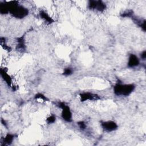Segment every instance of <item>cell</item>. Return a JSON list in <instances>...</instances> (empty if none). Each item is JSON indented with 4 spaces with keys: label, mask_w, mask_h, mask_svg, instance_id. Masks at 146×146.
I'll list each match as a JSON object with an SVG mask.
<instances>
[{
    "label": "cell",
    "mask_w": 146,
    "mask_h": 146,
    "mask_svg": "<svg viewBox=\"0 0 146 146\" xmlns=\"http://www.w3.org/2000/svg\"><path fill=\"white\" fill-rule=\"evenodd\" d=\"M9 14L17 19H22L29 14V10L22 5H19L17 1L7 2Z\"/></svg>",
    "instance_id": "cell-1"
},
{
    "label": "cell",
    "mask_w": 146,
    "mask_h": 146,
    "mask_svg": "<svg viewBox=\"0 0 146 146\" xmlns=\"http://www.w3.org/2000/svg\"><path fill=\"white\" fill-rule=\"evenodd\" d=\"M135 86L132 84H123L121 82L117 83L113 86V92L116 96H128L134 91Z\"/></svg>",
    "instance_id": "cell-2"
},
{
    "label": "cell",
    "mask_w": 146,
    "mask_h": 146,
    "mask_svg": "<svg viewBox=\"0 0 146 146\" xmlns=\"http://www.w3.org/2000/svg\"><path fill=\"white\" fill-rule=\"evenodd\" d=\"M55 104L57 107L62 109V118L66 122H71L72 121V115L70 107L63 102H58L55 103Z\"/></svg>",
    "instance_id": "cell-3"
},
{
    "label": "cell",
    "mask_w": 146,
    "mask_h": 146,
    "mask_svg": "<svg viewBox=\"0 0 146 146\" xmlns=\"http://www.w3.org/2000/svg\"><path fill=\"white\" fill-rule=\"evenodd\" d=\"M88 7L90 10L103 12L106 9V5L102 1H89Z\"/></svg>",
    "instance_id": "cell-4"
},
{
    "label": "cell",
    "mask_w": 146,
    "mask_h": 146,
    "mask_svg": "<svg viewBox=\"0 0 146 146\" xmlns=\"http://www.w3.org/2000/svg\"><path fill=\"white\" fill-rule=\"evenodd\" d=\"M101 127L103 129L107 132H113L118 128V125L116 122L112 120L102 121L100 122Z\"/></svg>",
    "instance_id": "cell-5"
},
{
    "label": "cell",
    "mask_w": 146,
    "mask_h": 146,
    "mask_svg": "<svg viewBox=\"0 0 146 146\" xmlns=\"http://www.w3.org/2000/svg\"><path fill=\"white\" fill-rule=\"evenodd\" d=\"M81 102H86L87 100H96L100 99V97L96 94L90 92H82L79 94Z\"/></svg>",
    "instance_id": "cell-6"
},
{
    "label": "cell",
    "mask_w": 146,
    "mask_h": 146,
    "mask_svg": "<svg viewBox=\"0 0 146 146\" xmlns=\"http://www.w3.org/2000/svg\"><path fill=\"white\" fill-rule=\"evenodd\" d=\"M140 64V60L139 58L133 54H131L129 55L127 66L129 68H133L138 66Z\"/></svg>",
    "instance_id": "cell-7"
},
{
    "label": "cell",
    "mask_w": 146,
    "mask_h": 146,
    "mask_svg": "<svg viewBox=\"0 0 146 146\" xmlns=\"http://www.w3.org/2000/svg\"><path fill=\"white\" fill-rule=\"evenodd\" d=\"M1 77L3 79V80L5 82V83L9 86L10 87L12 84V78L7 74V72H6V71L5 69H3V68L1 69Z\"/></svg>",
    "instance_id": "cell-8"
},
{
    "label": "cell",
    "mask_w": 146,
    "mask_h": 146,
    "mask_svg": "<svg viewBox=\"0 0 146 146\" xmlns=\"http://www.w3.org/2000/svg\"><path fill=\"white\" fill-rule=\"evenodd\" d=\"M39 15L40 18L44 20L48 24H51L54 22V20L48 15V14H47L45 11L43 10L39 11Z\"/></svg>",
    "instance_id": "cell-9"
},
{
    "label": "cell",
    "mask_w": 146,
    "mask_h": 146,
    "mask_svg": "<svg viewBox=\"0 0 146 146\" xmlns=\"http://www.w3.org/2000/svg\"><path fill=\"white\" fill-rule=\"evenodd\" d=\"M17 49L19 51H25L26 50V44L25 41L24 39V36H21L18 38L17 39Z\"/></svg>",
    "instance_id": "cell-10"
},
{
    "label": "cell",
    "mask_w": 146,
    "mask_h": 146,
    "mask_svg": "<svg viewBox=\"0 0 146 146\" xmlns=\"http://www.w3.org/2000/svg\"><path fill=\"white\" fill-rule=\"evenodd\" d=\"M15 138V135L12 133H7L3 139L2 141L5 145H10Z\"/></svg>",
    "instance_id": "cell-11"
},
{
    "label": "cell",
    "mask_w": 146,
    "mask_h": 146,
    "mask_svg": "<svg viewBox=\"0 0 146 146\" xmlns=\"http://www.w3.org/2000/svg\"><path fill=\"white\" fill-rule=\"evenodd\" d=\"M34 98L35 99H41L43 101H48V99L45 95H44L42 93H38V94H36L35 95Z\"/></svg>",
    "instance_id": "cell-12"
},
{
    "label": "cell",
    "mask_w": 146,
    "mask_h": 146,
    "mask_svg": "<svg viewBox=\"0 0 146 146\" xmlns=\"http://www.w3.org/2000/svg\"><path fill=\"white\" fill-rule=\"evenodd\" d=\"M74 71L73 69L71 67H66L64 69L63 75L64 76H70L72 74Z\"/></svg>",
    "instance_id": "cell-13"
},
{
    "label": "cell",
    "mask_w": 146,
    "mask_h": 146,
    "mask_svg": "<svg viewBox=\"0 0 146 146\" xmlns=\"http://www.w3.org/2000/svg\"><path fill=\"white\" fill-rule=\"evenodd\" d=\"M133 15V11L132 10H128L123 12L120 14V16L122 17H132Z\"/></svg>",
    "instance_id": "cell-14"
},
{
    "label": "cell",
    "mask_w": 146,
    "mask_h": 146,
    "mask_svg": "<svg viewBox=\"0 0 146 146\" xmlns=\"http://www.w3.org/2000/svg\"><path fill=\"white\" fill-rule=\"evenodd\" d=\"M55 120H56V116L54 115H51L46 119V121L48 124L54 123L55 121Z\"/></svg>",
    "instance_id": "cell-15"
},
{
    "label": "cell",
    "mask_w": 146,
    "mask_h": 146,
    "mask_svg": "<svg viewBox=\"0 0 146 146\" xmlns=\"http://www.w3.org/2000/svg\"><path fill=\"white\" fill-rule=\"evenodd\" d=\"M77 124L78 125L79 128H80L81 130L83 131V130L86 129V123H85L84 121H78V122L77 123Z\"/></svg>",
    "instance_id": "cell-16"
},
{
    "label": "cell",
    "mask_w": 146,
    "mask_h": 146,
    "mask_svg": "<svg viewBox=\"0 0 146 146\" xmlns=\"http://www.w3.org/2000/svg\"><path fill=\"white\" fill-rule=\"evenodd\" d=\"M141 58L143 59V60H145V58H146V51L144 50V51H143L140 55Z\"/></svg>",
    "instance_id": "cell-17"
}]
</instances>
